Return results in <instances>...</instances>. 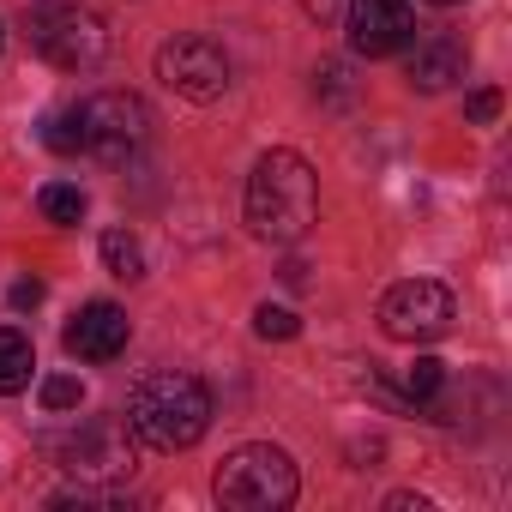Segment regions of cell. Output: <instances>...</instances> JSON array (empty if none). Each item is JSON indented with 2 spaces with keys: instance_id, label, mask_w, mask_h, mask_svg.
<instances>
[{
  "instance_id": "cell-10",
  "label": "cell",
  "mask_w": 512,
  "mask_h": 512,
  "mask_svg": "<svg viewBox=\"0 0 512 512\" xmlns=\"http://www.w3.org/2000/svg\"><path fill=\"white\" fill-rule=\"evenodd\" d=\"M127 338H133V320H127V308H115V302L79 308V314L67 320V332H61L67 356H79V362H115V356L127 350Z\"/></svg>"
},
{
  "instance_id": "cell-13",
  "label": "cell",
  "mask_w": 512,
  "mask_h": 512,
  "mask_svg": "<svg viewBox=\"0 0 512 512\" xmlns=\"http://www.w3.org/2000/svg\"><path fill=\"white\" fill-rule=\"evenodd\" d=\"M103 266L133 284V278H145V247H139L127 229H109V235H103Z\"/></svg>"
},
{
  "instance_id": "cell-17",
  "label": "cell",
  "mask_w": 512,
  "mask_h": 512,
  "mask_svg": "<svg viewBox=\"0 0 512 512\" xmlns=\"http://www.w3.org/2000/svg\"><path fill=\"white\" fill-rule=\"evenodd\" d=\"M79 404H85L79 374H49V380H43V410H49V416H67V410H79Z\"/></svg>"
},
{
  "instance_id": "cell-21",
  "label": "cell",
  "mask_w": 512,
  "mask_h": 512,
  "mask_svg": "<svg viewBox=\"0 0 512 512\" xmlns=\"http://www.w3.org/2000/svg\"><path fill=\"white\" fill-rule=\"evenodd\" d=\"M338 7H344V0H302V13H308V19H320V25H326V19H338Z\"/></svg>"
},
{
  "instance_id": "cell-9",
  "label": "cell",
  "mask_w": 512,
  "mask_h": 512,
  "mask_svg": "<svg viewBox=\"0 0 512 512\" xmlns=\"http://www.w3.org/2000/svg\"><path fill=\"white\" fill-rule=\"evenodd\" d=\"M344 31H350L356 55L380 61V55H398L416 43V13H410V0H350Z\"/></svg>"
},
{
  "instance_id": "cell-12",
  "label": "cell",
  "mask_w": 512,
  "mask_h": 512,
  "mask_svg": "<svg viewBox=\"0 0 512 512\" xmlns=\"http://www.w3.org/2000/svg\"><path fill=\"white\" fill-rule=\"evenodd\" d=\"M31 374H37V350H31V338L13 332V326H0V398L25 392Z\"/></svg>"
},
{
  "instance_id": "cell-18",
  "label": "cell",
  "mask_w": 512,
  "mask_h": 512,
  "mask_svg": "<svg viewBox=\"0 0 512 512\" xmlns=\"http://www.w3.org/2000/svg\"><path fill=\"white\" fill-rule=\"evenodd\" d=\"M253 332L284 344V338H296V332H302V320H296L290 308H272V302H266V308H253Z\"/></svg>"
},
{
  "instance_id": "cell-15",
  "label": "cell",
  "mask_w": 512,
  "mask_h": 512,
  "mask_svg": "<svg viewBox=\"0 0 512 512\" xmlns=\"http://www.w3.org/2000/svg\"><path fill=\"white\" fill-rule=\"evenodd\" d=\"M37 205H43L49 223H79V217H85V193H79L73 181H49V187L37 193Z\"/></svg>"
},
{
  "instance_id": "cell-11",
  "label": "cell",
  "mask_w": 512,
  "mask_h": 512,
  "mask_svg": "<svg viewBox=\"0 0 512 512\" xmlns=\"http://www.w3.org/2000/svg\"><path fill=\"white\" fill-rule=\"evenodd\" d=\"M464 67H470L464 43H452V37H428V43H416V55H410V67H404V79H410L416 91H446V85H458V79H464Z\"/></svg>"
},
{
  "instance_id": "cell-16",
  "label": "cell",
  "mask_w": 512,
  "mask_h": 512,
  "mask_svg": "<svg viewBox=\"0 0 512 512\" xmlns=\"http://www.w3.org/2000/svg\"><path fill=\"white\" fill-rule=\"evenodd\" d=\"M43 145H49V151H61V157L85 151V127H79V109H61V115H49V121H43Z\"/></svg>"
},
{
  "instance_id": "cell-24",
  "label": "cell",
  "mask_w": 512,
  "mask_h": 512,
  "mask_svg": "<svg viewBox=\"0 0 512 512\" xmlns=\"http://www.w3.org/2000/svg\"><path fill=\"white\" fill-rule=\"evenodd\" d=\"M0 43H7V31H0Z\"/></svg>"
},
{
  "instance_id": "cell-19",
  "label": "cell",
  "mask_w": 512,
  "mask_h": 512,
  "mask_svg": "<svg viewBox=\"0 0 512 512\" xmlns=\"http://www.w3.org/2000/svg\"><path fill=\"white\" fill-rule=\"evenodd\" d=\"M464 115H470L476 127H494V115H500V91H470V103H464Z\"/></svg>"
},
{
  "instance_id": "cell-1",
  "label": "cell",
  "mask_w": 512,
  "mask_h": 512,
  "mask_svg": "<svg viewBox=\"0 0 512 512\" xmlns=\"http://www.w3.org/2000/svg\"><path fill=\"white\" fill-rule=\"evenodd\" d=\"M320 217V175L302 151L278 145L247 175V229L260 241H302Z\"/></svg>"
},
{
  "instance_id": "cell-5",
  "label": "cell",
  "mask_w": 512,
  "mask_h": 512,
  "mask_svg": "<svg viewBox=\"0 0 512 512\" xmlns=\"http://www.w3.org/2000/svg\"><path fill=\"white\" fill-rule=\"evenodd\" d=\"M49 452H55L61 470L79 476L85 488H103V482L133 476V434H127L115 416H91V422H79L73 434H55Z\"/></svg>"
},
{
  "instance_id": "cell-3",
  "label": "cell",
  "mask_w": 512,
  "mask_h": 512,
  "mask_svg": "<svg viewBox=\"0 0 512 512\" xmlns=\"http://www.w3.org/2000/svg\"><path fill=\"white\" fill-rule=\"evenodd\" d=\"M25 37L61 73H91L109 55V25L91 7H79V0H37L25 13Z\"/></svg>"
},
{
  "instance_id": "cell-8",
  "label": "cell",
  "mask_w": 512,
  "mask_h": 512,
  "mask_svg": "<svg viewBox=\"0 0 512 512\" xmlns=\"http://www.w3.org/2000/svg\"><path fill=\"white\" fill-rule=\"evenodd\" d=\"M157 79L175 97H187V103H217L229 91V55L211 37H193L187 31V37H169L157 49Z\"/></svg>"
},
{
  "instance_id": "cell-20",
  "label": "cell",
  "mask_w": 512,
  "mask_h": 512,
  "mask_svg": "<svg viewBox=\"0 0 512 512\" xmlns=\"http://www.w3.org/2000/svg\"><path fill=\"white\" fill-rule=\"evenodd\" d=\"M43 296H49V290H43V278H19V284L7 290V302H13L19 314H31V308H43Z\"/></svg>"
},
{
  "instance_id": "cell-23",
  "label": "cell",
  "mask_w": 512,
  "mask_h": 512,
  "mask_svg": "<svg viewBox=\"0 0 512 512\" xmlns=\"http://www.w3.org/2000/svg\"><path fill=\"white\" fill-rule=\"evenodd\" d=\"M434 7H452V0H434Z\"/></svg>"
},
{
  "instance_id": "cell-4",
  "label": "cell",
  "mask_w": 512,
  "mask_h": 512,
  "mask_svg": "<svg viewBox=\"0 0 512 512\" xmlns=\"http://www.w3.org/2000/svg\"><path fill=\"white\" fill-rule=\"evenodd\" d=\"M211 488H217V500L229 512H284L302 482H296L290 452H278V446H235L217 464Z\"/></svg>"
},
{
  "instance_id": "cell-2",
  "label": "cell",
  "mask_w": 512,
  "mask_h": 512,
  "mask_svg": "<svg viewBox=\"0 0 512 512\" xmlns=\"http://www.w3.org/2000/svg\"><path fill=\"white\" fill-rule=\"evenodd\" d=\"M211 428V392L193 374H151L127 398V434L151 452H187Z\"/></svg>"
},
{
  "instance_id": "cell-22",
  "label": "cell",
  "mask_w": 512,
  "mask_h": 512,
  "mask_svg": "<svg viewBox=\"0 0 512 512\" xmlns=\"http://www.w3.org/2000/svg\"><path fill=\"white\" fill-rule=\"evenodd\" d=\"M392 512H428V500H410V494H392Z\"/></svg>"
},
{
  "instance_id": "cell-14",
  "label": "cell",
  "mask_w": 512,
  "mask_h": 512,
  "mask_svg": "<svg viewBox=\"0 0 512 512\" xmlns=\"http://www.w3.org/2000/svg\"><path fill=\"white\" fill-rule=\"evenodd\" d=\"M446 392V362L440 356H416L410 362V374H404V404H428V398H440Z\"/></svg>"
},
{
  "instance_id": "cell-7",
  "label": "cell",
  "mask_w": 512,
  "mask_h": 512,
  "mask_svg": "<svg viewBox=\"0 0 512 512\" xmlns=\"http://www.w3.org/2000/svg\"><path fill=\"white\" fill-rule=\"evenodd\" d=\"M458 320V302L446 284L434 278H410V284H392L380 296V332L398 338V344H428V338H446Z\"/></svg>"
},
{
  "instance_id": "cell-6",
  "label": "cell",
  "mask_w": 512,
  "mask_h": 512,
  "mask_svg": "<svg viewBox=\"0 0 512 512\" xmlns=\"http://www.w3.org/2000/svg\"><path fill=\"white\" fill-rule=\"evenodd\" d=\"M79 127H85V151L97 163H127L145 133H151V109L133 97V91H97L91 103H79Z\"/></svg>"
}]
</instances>
